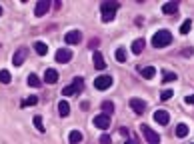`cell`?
Wrapping results in <instances>:
<instances>
[{
    "instance_id": "cell-24",
    "label": "cell",
    "mask_w": 194,
    "mask_h": 144,
    "mask_svg": "<svg viewBox=\"0 0 194 144\" xmlns=\"http://www.w3.org/2000/svg\"><path fill=\"white\" fill-rule=\"evenodd\" d=\"M12 76H10L8 70H0V84H10Z\"/></svg>"
},
{
    "instance_id": "cell-5",
    "label": "cell",
    "mask_w": 194,
    "mask_h": 144,
    "mask_svg": "<svg viewBox=\"0 0 194 144\" xmlns=\"http://www.w3.org/2000/svg\"><path fill=\"white\" fill-rule=\"evenodd\" d=\"M92 124L96 126V128H100V130H106L108 126H110V116H106V114H98V116H94Z\"/></svg>"
},
{
    "instance_id": "cell-17",
    "label": "cell",
    "mask_w": 194,
    "mask_h": 144,
    "mask_svg": "<svg viewBox=\"0 0 194 144\" xmlns=\"http://www.w3.org/2000/svg\"><path fill=\"white\" fill-rule=\"evenodd\" d=\"M58 114L62 116V118H66L68 114H70V104H68L66 100H62V102H58Z\"/></svg>"
},
{
    "instance_id": "cell-35",
    "label": "cell",
    "mask_w": 194,
    "mask_h": 144,
    "mask_svg": "<svg viewBox=\"0 0 194 144\" xmlns=\"http://www.w3.org/2000/svg\"><path fill=\"white\" fill-rule=\"evenodd\" d=\"M98 44H100V42H98V38H92V40H90V48H98Z\"/></svg>"
},
{
    "instance_id": "cell-6",
    "label": "cell",
    "mask_w": 194,
    "mask_h": 144,
    "mask_svg": "<svg viewBox=\"0 0 194 144\" xmlns=\"http://www.w3.org/2000/svg\"><path fill=\"white\" fill-rule=\"evenodd\" d=\"M72 60V50H68V48H60V50H56V62L60 64H66Z\"/></svg>"
},
{
    "instance_id": "cell-29",
    "label": "cell",
    "mask_w": 194,
    "mask_h": 144,
    "mask_svg": "<svg viewBox=\"0 0 194 144\" xmlns=\"http://www.w3.org/2000/svg\"><path fill=\"white\" fill-rule=\"evenodd\" d=\"M172 96H174V90H170V88H166V90H162L160 92V100H170V98H172Z\"/></svg>"
},
{
    "instance_id": "cell-31",
    "label": "cell",
    "mask_w": 194,
    "mask_h": 144,
    "mask_svg": "<svg viewBox=\"0 0 194 144\" xmlns=\"http://www.w3.org/2000/svg\"><path fill=\"white\" fill-rule=\"evenodd\" d=\"M116 16V12H106V14H102V22H112Z\"/></svg>"
},
{
    "instance_id": "cell-19",
    "label": "cell",
    "mask_w": 194,
    "mask_h": 144,
    "mask_svg": "<svg viewBox=\"0 0 194 144\" xmlns=\"http://www.w3.org/2000/svg\"><path fill=\"white\" fill-rule=\"evenodd\" d=\"M68 138H70V144H78V142H82V132L80 130H72L68 134Z\"/></svg>"
},
{
    "instance_id": "cell-16",
    "label": "cell",
    "mask_w": 194,
    "mask_h": 144,
    "mask_svg": "<svg viewBox=\"0 0 194 144\" xmlns=\"http://www.w3.org/2000/svg\"><path fill=\"white\" fill-rule=\"evenodd\" d=\"M174 136H176V138H186V136H188V126H186L184 122H180V124H176Z\"/></svg>"
},
{
    "instance_id": "cell-21",
    "label": "cell",
    "mask_w": 194,
    "mask_h": 144,
    "mask_svg": "<svg viewBox=\"0 0 194 144\" xmlns=\"http://www.w3.org/2000/svg\"><path fill=\"white\" fill-rule=\"evenodd\" d=\"M154 74H156V68H154V66H146L144 70H142V76H144L146 80H152V78H154Z\"/></svg>"
},
{
    "instance_id": "cell-14",
    "label": "cell",
    "mask_w": 194,
    "mask_h": 144,
    "mask_svg": "<svg viewBox=\"0 0 194 144\" xmlns=\"http://www.w3.org/2000/svg\"><path fill=\"white\" fill-rule=\"evenodd\" d=\"M130 50H132V54H142V50H144V38H136L134 42H132V46H130Z\"/></svg>"
},
{
    "instance_id": "cell-28",
    "label": "cell",
    "mask_w": 194,
    "mask_h": 144,
    "mask_svg": "<svg viewBox=\"0 0 194 144\" xmlns=\"http://www.w3.org/2000/svg\"><path fill=\"white\" fill-rule=\"evenodd\" d=\"M176 76H178L176 72H172V70H166V72H164V76H162V80H164V82H172V80H176Z\"/></svg>"
},
{
    "instance_id": "cell-26",
    "label": "cell",
    "mask_w": 194,
    "mask_h": 144,
    "mask_svg": "<svg viewBox=\"0 0 194 144\" xmlns=\"http://www.w3.org/2000/svg\"><path fill=\"white\" fill-rule=\"evenodd\" d=\"M34 126H36V130L38 132H44V122H42V116H34Z\"/></svg>"
},
{
    "instance_id": "cell-37",
    "label": "cell",
    "mask_w": 194,
    "mask_h": 144,
    "mask_svg": "<svg viewBox=\"0 0 194 144\" xmlns=\"http://www.w3.org/2000/svg\"><path fill=\"white\" fill-rule=\"evenodd\" d=\"M124 144H134V142H124Z\"/></svg>"
},
{
    "instance_id": "cell-11",
    "label": "cell",
    "mask_w": 194,
    "mask_h": 144,
    "mask_svg": "<svg viewBox=\"0 0 194 144\" xmlns=\"http://www.w3.org/2000/svg\"><path fill=\"white\" fill-rule=\"evenodd\" d=\"M44 82L46 84H56L58 82V72L54 70V68H48V70L44 72Z\"/></svg>"
},
{
    "instance_id": "cell-10",
    "label": "cell",
    "mask_w": 194,
    "mask_h": 144,
    "mask_svg": "<svg viewBox=\"0 0 194 144\" xmlns=\"http://www.w3.org/2000/svg\"><path fill=\"white\" fill-rule=\"evenodd\" d=\"M154 122H158L160 126H166L170 122V114L166 110H156L154 112Z\"/></svg>"
},
{
    "instance_id": "cell-30",
    "label": "cell",
    "mask_w": 194,
    "mask_h": 144,
    "mask_svg": "<svg viewBox=\"0 0 194 144\" xmlns=\"http://www.w3.org/2000/svg\"><path fill=\"white\" fill-rule=\"evenodd\" d=\"M116 60H118V62H126V50H124L122 46L116 50Z\"/></svg>"
},
{
    "instance_id": "cell-36",
    "label": "cell",
    "mask_w": 194,
    "mask_h": 144,
    "mask_svg": "<svg viewBox=\"0 0 194 144\" xmlns=\"http://www.w3.org/2000/svg\"><path fill=\"white\" fill-rule=\"evenodd\" d=\"M2 10H4V8H2V6H0V16H2Z\"/></svg>"
},
{
    "instance_id": "cell-12",
    "label": "cell",
    "mask_w": 194,
    "mask_h": 144,
    "mask_svg": "<svg viewBox=\"0 0 194 144\" xmlns=\"http://www.w3.org/2000/svg\"><path fill=\"white\" fill-rule=\"evenodd\" d=\"M92 62H94V68H96V70H104V68H106V62H104V56H102L100 52H94V56H92Z\"/></svg>"
},
{
    "instance_id": "cell-7",
    "label": "cell",
    "mask_w": 194,
    "mask_h": 144,
    "mask_svg": "<svg viewBox=\"0 0 194 144\" xmlns=\"http://www.w3.org/2000/svg\"><path fill=\"white\" fill-rule=\"evenodd\" d=\"M80 40H82V34H80V30H70V32H66V36H64V42L66 44H80Z\"/></svg>"
},
{
    "instance_id": "cell-34",
    "label": "cell",
    "mask_w": 194,
    "mask_h": 144,
    "mask_svg": "<svg viewBox=\"0 0 194 144\" xmlns=\"http://www.w3.org/2000/svg\"><path fill=\"white\" fill-rule=\"evenodd\" d=\"M184 102H186V104H194V94L186 96V98H184Z\"/></svg>"
},
{
    "instance_id": "cell-23",
    "label": "cell",
    "mask_w": 194,
    "mask_h": 144,
    "mask_svg": "<svg viewBox=\"0 0 194 144\" xmlns=\"http://www.w3.org/2000/svg\"><path fill=\"white\" fill-rule=\"evenodd\" d=\"M26 82H28V86H32V88H38L40 86V78L36 76V74H30V76L26 78Z\"/></svg>"
},
{
    "instance_id": "cell-27",
    "label": "cell",
    "mask_w": 194,
    "mask_h": 144,
    "mask_svg": "<svg viewBox=\"0 0 194 144\" xmlns=\"http://www.w3.org/2000/svg\"><path fill=\"white\" fill-rule=\"evenodd\" d=\"M190 26H192V20L186 18L184 22H182V26H180V32H182V34H188V32H190Z\"/></svg>"
},
{
    "instance_id": "cell-4",
    "label": "cell",
    "mask_w": 194,
    "mask_h": 144,
    "mask_svg": "<svg viewBox=\"0 0 194 144\" xmlns=\"http://www.w3.org/2000/svg\"><path fill=\"white\" fill-rule=\"evenodd\" d=\"M26 56H28V48L20 46L18 50L14 52V56H12V64H14V66H22L24 60H26Z\"/></svg>"
},
{
    "instance_id": "cell-2",
    "label": "cell",
    "mask_w": 194,
    "mask_h": 144,
    "mask_svg": "<svg viewBox=\"0 0 194 144\" xmlns=\"http://www.w3.org/2000/svg\"><path fill=\"white\" fill-rule=\"evenodd\" d=\"M140 132H142V136L146 138V142H148V144H160V140H162L160 134H158V132H154L150 126L142 124V126H140Z\"/></svg>"
},
{
    "instance_id": "cell-20",
    "label": "cell",
    "mask_w": 194,
    "mask_h": 144,
    "mask_svg": "<svg viewBox=\"0 0 194 144\" xmlns=\"http://www.w3.org/2000/svg\"><path fill=\"white\" fill-rule=\"evenodd\" d=\"M102 112L106 116H110L112 112H114V102H110V100H104L102 102Z\"/></svg>"
},
{
    "instance_id": "cell-3",
    "label": "cell",
    "mask_w": 194,
    "mask_h": 144,
    "mask_svg": "<svg viewBox=\"0 0 194 144\" xmlns=\"http://www.w3.org/2000/svg\"><path fill=\"white\" fill-rule=\"evenodd\" d=\"M112 86V76L110 74H100V76L94 80V88L96 90H106V88Z\"/></svg>"
},
{
    "instance_id": "cell-8",
    "label": "cell",
    "mask_w": 194,
    "mask_h": 144,
    "mask_svg": "<svg viewBox=\"0 0 194 144\" xmlns=\"http://www.w3.org/2000/svg\"><path fill=\"white\" fill-rule=\"evenodd\" d=\"M50 0H40V2H36V6H34V14L36 16H44L46 12L50 10Z\"/></svg>"
},
{
    "instance_id": "cell-9",
    "label": "cell",
    "mask_w": 194,
    "mask_h": 144,
    "mask_svg": "<svg viewBox=\"0 0 194 144\" xmlns=\"http://www.w3.org/2000/svg\"><path fill=\"white\" fill-rule=\"evenodd\" d=\"M130 106L136 114H144L146 112V102L140 100V98H130Z\"/></svg>"
},
{
    "instance_id": "cell-13",
    "label": "cell",
    "mask_w": 194,
    "mask_h": 144,
    "mask_svg": "<svg viewBox=\"0 0 194 144\" xmlns=\"http://www.w3.org/2000/svg\"><path fill=\"white\" fill-rule=\"evenodd\" d=\"M118 6H120L118 2H102V4H100V12H102V14H106V12H116Z\"/></svg>"
},
{
    "instance_id": "cell-33",
    "label": "cell",
    "mask_w": 194,
    "mask_h": 144,
    "mask_svg": "<svg viewBox=\"0 0 194 144\" xmlns=\"http://www.w3.org/2000/svg\"><path fill=\"white\" fill-rule=\"evenodd\" d=\"M100 144H112V138L108 134H102L100 136Z\"/></svg>"
},
{
    "instance_id": "cell-38",
    "label": "cell",
    "mask_w": 194,
    "mask_h": 144,
    "mask_svg": "<svg viewBox=\"0 0 194 144\" xmlns=\"http://www.w3.org/2000/svg\"><path fill=\"white\" fill-rule=\"evenodd\" d=\"M192 144H194V142H192Z\"/></svg>"
},
{
    "instance_id": "cell-18",
    "label": "cell",
    "mask_w": 194,
    "mask_h": 144,
    "mask_svg": "<svg viewBox=\"0 0 194 144\" xmlns=\"http://www.w3.org/2000/svg\"><path fill=\"white\" fill-rule=\"evenodd\" d=\"M34 50H36L38 56H46V54H48V46L44 42H34Z\"/></svg>"
},
{
    "instance_id": "cell-22",
    "label": "cell",
    "mask_w": 194,
    "mask_h": 144,
    "mask_svg": "<svg viewBox=\"0 0 194 144\" xmlns=\"http://www.w3.org/2000/svg\"><path fill=\"white\" fill-rule=\"evenodd\" d=\"M70 86L74 88V92H80V90H82V88H84V80H82V78H80V76H76V78H74V80H72V84H70Z\"/></svg>"
},
{
    "instance_id": "cell-32",
    "label": "cell",
    "mask_w": 194,
    "mask_h": 144,
    "mask_svg": "<svg viewBox=\"0 0 194 144\" xmlns=\"http://www.w3.org/2000/svg\"><path fill=\"white\" fill-rule=\"evenodd\" d=\"M72 94H76V92H74V88L70 86V84H68V86H64V90H62V96H72Z\"/></svg>"
},
{
    "instance_id": "cell-25",
    "label": "cell",
    "mask_w": 194,
    "mask_h": 144,
    "mask_svg": "<svg viewBox=\"0 0 194 144\" xmlns=\"http://www.w3.org/2000/svg\"><path fill=\"white\" fill-rule=\"evenodd\" d=\"M36 102H38V98H36V96H28V98H24V100H22V108H28V106H34L36 104Z\"/></svg>"
},
{
    "instance_id": "cell-1",
    "label": "cell",
    "mask_w": 194,
    "mask_h": 144,
    "mask_svg": "<svg viewBox=\"0 0 194 144\" xmlns=\"http://www.w3.org/2000/svg\"><path fill=\"white\" fill-rule=\"evenodd\" d=\"M172 42V34L168 30H158V32L152 36V46L154 48H166Z\"/></svg>"
},
{
    "instance_id": "cell-15",
    "label": "cell",
    "mask_w": 194,
    "mask_h": 144,
    "mask_svg": "<svg viewBox=\"0 0 194 144\" xmlns=\"http://www.w3.org/2000/svg\"><path fill=\"white\" fill-rule=\"evenodd\" d=\"M162 12L164 14H176L178 12V2H164L162 4Z\"/></svg>"
}]
</instances>
